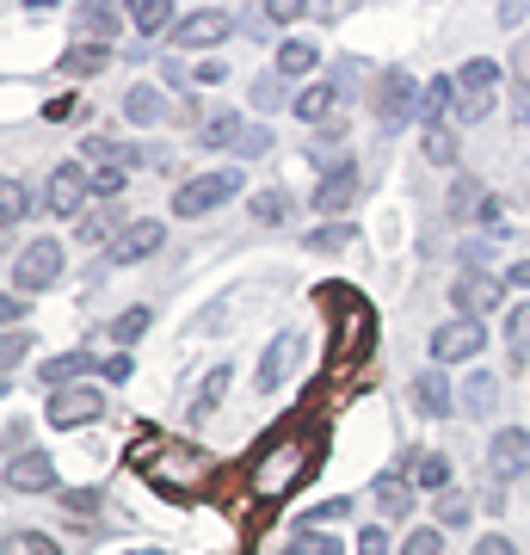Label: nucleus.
<instances>
[{"instance_id": "12", "label": "nucleus", "mask_w": 530, "mask_h": 555, "mask_svg": "<svg viewBox=\"0 0 530 555\" xmlns=\"http://www.w3.org/2000/svg\"><path fill=\"white\" fill-rule=\"evenodd\" d=\"M56 488V456L50 451H20L7 463V494H50Z\"/></svg>"}, {"instance_id": "31", "label": "nucleus", "mask_w": 530, "mask_h": 555, "mask_svg": "<svg viewBox=\"0 0 530 555\" xmlns=\"http://www.w3.org/2000/svg\"><path fill=\"white\" fill-rule=\"evenodd\" d=\"M105 62H112V43H87L80 38L75 50H68V56H62V75H99V68H105Z\"/></svg>"}, {"instance_id": "11", "label": "nucleus", "mask_w": 530, "mask_h": 555, "mask_svg": "<svg viewBox=\"0 0 530 555\" xmlns=\"http://www.w3.org/2000/svg\"><path fill=\"white\" fill-rule=\"evenodd\" d=\"M500 297H506V278H493V272H463V278H456V291H451L456 315H469V321L493 315Z\"/></svg>"}, {"instance_id": "20", "label": "nucleus", "mask_w": 530, "mask_h": 555, "mask_svg": "<svg viewBox=\"0 0 530 555\" xmlns=\"http://www.w3.org/2000/svg\"><path fill=\"white\" fill-rule=\"evenodd\" d=\"M93 371H99V352H56L38 377H43V389H68V383L93 377Z\"/></svg>"}, {"instance_id": "14", "label": "nucleus", "mask_w": 530, "mask_h": 555, "mask_svg": "<svg viewBox=\"0 0 530 555\" xmlns=\"http://www.w3.org/2000/svg\"><path fill=\"white\" fill-rule=\"evenodd\" d=\"M358 192H364V173H358V167H339V173H327L321 185H314L309 204L321 210V217H346V210L358 204Z\"/></svg>"}, {"instance_id": "9", "label": "nucleus", "mask_w": 530, "mask_h": 555, "mask_svg": "<svg viewBox=\"0 0 530 555\" xmlns=\"http://www.w3.org/2000/svg\"><path fill=\"white\" fill-rule=\"evenodd\" d=\"M99 414H105V389H56V396H50V408H43V420H50L56 433L93 426Z\"/></svg>"}, {"instance_id": "17", "label": "nucleus", "mask_w": 530, "mask_h": 555, "mask_svg": "<svg viewBox=\"0 0 530 555\" xmlns=\"http://www.w3.org/2000/svg\"><path fill=\"white\" fill-rule=\"evenodd\" d=\"M371 500H376V513L395 525V518H408V513H413V481L401 476V469H383V476L371 481Z\"/></svg>"}, {"instance_id": "34", "label": "nucleus", "mask_w": 530, "mask_h": 555, "mask_svg": "<svg viewBox=\"0 0 530 555\" xmlns=\"http://www.w3.org/2000/svg\"><path fill=\"white\" fill-rule=\"evenodd\" d=\"M222 396H229V364H217L210 377L197 383V401H192V420H210L222 408Z\"/></svg>"}, {"instance_id": "43", "label": "nucleus", "mask_w": 530, "mask_h": 555, "mask_svg": "<svg viewBox=\"0 0 530 555\" xmlns=\"http://www.w3.org/2000/svg\"><path fill=\"white\" fill-rule=\"evenodd\" d=\"M401 555H444V531H438V525H419V531H408Z\"/></svg>"}, {"instance_id": "5", "label": "nucleus", "mask_w": 530, "mask_h": 555, "mask_svg": "<svg viewBox=\"0 0 530 555\" xmlns=\"http://www.w3.org/2000/svg\"><path fill=\"white\" fill-rule=\"evenodd\" d=\"M481 346H488V327H481V321H469V315H451L432 334V364H438V371H444V364H469Z\"/></svg>"}, {"instance_id": "57", "label": "nucleus", "mask_w": 530, "mask_h": 555, "mask_svg": "<svg viewBox=\"0 0 530 555\" xmlns=\"http://www.w3.org/2000/svg\"><path fill=\"white\" fill-rule=\"evenodd\" d=\"M0 396H7V377H0Z\"/></svg>"}, {"instance_id": "27", "label": "nucleus", "mask_w": 530, "mask_h": 555, "mask_svg": "<svg viewBox=\"0 0 530 555\" xmlns=\"http://www.w3.org/2000/svg\"><path fill=\"white\" fill-rule=\"evenodd\" d=\"M247 210H254V222H259V229H284V222L296 217L290 192H254V198H247Z\"/></svg>"}, {"instance_id": "3", "label": "nucleus", "mask_w": 530, "mask_h": 555, "mask_svg": "<svg viewBox=\"0 0 530 555\" xmlns=\"http://www.w3.org/2000/svg\"><path fill=\"white\" fill-rule=\"evenodd\" d=\"M62 272H68V254H62V241H56V235L25 241L20 259H13V291H20V297H31V291H50Z\"/></svg>"}, {"instance_id": "36", "label": "nucleus", "mask_w": 530, "mask_h": 555, "mask_svg": "<svg viewBox=\"0 0 530 555\" xmlns=\"http://www.w3.org/2000/svg\"><path fill=\"white\" fill-rule=\"evenodd\" d=\"M506 346H512V364H530V302H518L506 315Z\"/></svg>"}, {"instance_id": "28", "label": "nucleus", "mask_w": 530, "mask_h": 555, "mask_svg": "<svg viewBox=\"0 0 530 555\" xmlns=\"http://www.w3.org/2000/svg\"><path fill=\"white\" fill-rule=\"evenodd\" d=\"M130 25H137L142 38H160V31H173V0H137L130 7Z\"/></svg>"}, {"instance_id": "1", "label": "nucleus", "mask_w": 530, "mask_h": 555, "mask_svg": "<svg viewBox=\"0 0 530 555\" xmlns=\"http://www.w3.org/2000/svg\"><path fill=\"white\" fill-rule=\"evenodd\" d=\"M229 198H241V173L235 167H210V173L185 179L173 192V217H210V210H222Z\"/></svg>"}, {"instance_id": "44", "label": "nucleus", "mask_w": 530, "mask_h": 555, "mask_svg": "<svg viewBox=\"0 0 530 555\" xmlns=\"http://www.w3.org/2000/svg\"><path fill=\"white\" fill-rule=\"evenodd\" d=\"M493 247H500V241H463V247H456V259H463V272H488V259H493Z\"/></svg>"}, {"instance_id": "32", "label": "nucleus", "mask_w": 530, "mask_h": 555, "mask_svg": "<svg viewBox=\"0 0 530 555\" xmlns=\"http://www.w3.org/2000/svg\"><path fill=\"white\" fill-rule=\"evenodd\" d=\"M413 488H426V494H444V488H451V456H444V451H419Z\"/></svg>"}, {"instance_id": "29", "label": "nucleus", "mask_w": 530, "mask_h": 555, "mask_svg": "<svg viewBox=\"0 0 530 555\" xmlns=\"http://www.w3.org/2000/svg\"><path fill=\"white\" fill-rule=\"evenodd\" d=\"M296 469H309V456H302V444H284V451H277L272 463L259 469V488H266V494H277V488H284Z\"/></svg>"}, {"instance_id": "4", "label": "nucleus", "mask_w": 530, "mask_h": 555, "mask_svg": "<svg viewBox=\"0 0 530 555\" xmlns=\"http://www.w3.org/2000/svg\"><path fill=\"white\" fill-rule=\"evenodd\" d=\"M87 204H93V179H87V167H80V160H62V167H50L38 210H50V217L68 222V217H87Z\"/></svg>"}, {"instance_id": "48", "label": "nucleus", "mask_w": 530, "mask_h": 555, "mask_svg": "<svg viewBox=\"0 0 530 555\" xmlns=\"http://www.w3.org/2000/svg\"><path fill=\"white\" fill-rule=\"evenodd\" d=\"M235 155H247V160L272 155V130H266V124H259V130H247V137H241V149H235Z\"/></svg>"}, {"instance_id": "30", "label": "nucleus", "mask_w": 530, "mask_h": 555, "mask_svg": "<svg viewBox=\"0 0 530 555\" xmlns=\"http://www.w3.org/2000/svg\"><path fill=\"white\" fill-rule=\"evenodd\" d=\"M31 210H38V198L25 192L20 179H0V229H20Z\"/></svg>"}, {"instance_id": "54", "label": "nucleus", "mask_w": 530, "mask_h": 555, "mask_svg": "<svg viewBox=\"0 0 530 555\" xmlns=\"http://www.w3.org/2000/svg\"><path fill=\"white\" fill-rule=\"evenodd\" d=\"M506 284H512V291H530V259H518V266H506Z\"/></svg>"}, {"instance_id": "46", "label": "nucleus", "mask_w": 530, "mask_h": 555, "mask_svg": "<svg viewBox=\"0 0 530 555\" xmlns=\"http://www.w3.org/2000/svg\"><path fill=\"white\" fill-rule=\"evenodd\" d=\"M25 309H31V297H20V291H13V297H0V334H13V327L25 321Z\"/></svg>"}, {"instance_id": "39", "label": "nucleus", "mask_w": 530, "mask_h": 555, "mask_svg": "<svg viewBox=\"0 0 530 555\" xmlns=\"http://www.w3.org/2000/svg\"><path fill=\"white\" fill-rule=\"evenodd\" d=\"M25 358H31V334H20V327H13V334H0V377H13Z\"/></svg>"}, {"instance_id": "13", "label": "nucleus", "mask_w": 530, "mask_h": 555, "mask_svg": "<svg viewBox=\"0 0 530 555\" xmlns=\"http://www.w3.org/2000/svg\"><path fill=\"white\" fill-rule=\"evenodd\" d=\"M290 112H296V124H314V130L339 124V80H309L290 100Z\"/></svg>"}, {"instance_id": "8", "label": "nucleus", "mask_w": 530, "mask_h": 555, "mask_svg": "<svg viewBox=\"0 0 530 555\" xmlns=\"http://www.w3.org/2000/svg\"><path fill=\"white\" fill-rule=\"evenodd\" d=\"M376 118L389 124V130L419 118V80L401 75V68H389V75L376 80Z\"/></svg>"}, {"instance_id": "16", "label": "nucleus", "mask_w": 530, "mask_h": 555, "mask_svg": "<svg viewBox=\"0 0 530 555\" xmlns=\"http://www.w3.org/2000/svg\"><path fill=\"white\" fill-rule=\"evenodd\" d=\"M296 358H302V339H296V334H277L272 346H266V358H259V377H254V383H259V396H272L277 383L290 377Z\"/></svg>"}, {"instance_id": "45", "label": "nucleus", "mask_w": 530, "mask_h": 555, "mask_svg": "<svg viewBox=\"0 0 530 555\" xmlns=\"http://www.w3.org/2000/svg\"><path fill=\"white\" fill-rule=\"evenodd\" d=\"M254 105H259V112H277V105H284V80H277V75H259V80H254Z\"/></svg>"}, {"instance_id": "35", "label": "nucleus", "mask_w": 530, "mask_h": 555, "mask_svg": "<svg viewBox=\"0 0 530 555\" xmlns=\"http://www.w3.org/2000/svg\"><path fill=\"white\" fill-rule=\"evenodd\" d=\"M419 155L432 160V167H456V130H451V124H426V142H419Z\"/></svg>"}, {"instance_id": "7", "label": "nucleus", "mask_w": 530, "mask_h": 555, "mask_svg": "<svg viewBox=\"0 0 530 555\" xmlns=\"http://www.w3.org/2000/svg\"><path fill=\"white\" fill-rule=\"evenodd\" d=\"M229 31H235V13H222V7H204V13H185V20L167 31V38H173V50H217Z\"/></svg>"}, {"instance_id": "42", "label": "nucleus", "mask_w": 530, "mask_h": 555, "mask_svg": "<svg viewBox=\"0 0 530 555\" xmlns=\"http://www.w3.org/2000/svg\"><path fill=\"white\" fill-rule=\"evenodd\" d=\"M148 334V309H124L118 321H112V346H130V339Z\"/></svg>"}, {"instance_id": "21", "label": "nucleus", "mask_w": 530, "mask_h": 555, "mask_svg": "<svg viewBox=\"0 0 530 555\" xmlns=\"http://www.w3.org/2000/svg\"><path fill=\"white\" fill-rule=\"evenodd\" d=\"M75 25L87 31V43H112L124 31V13L118 7H105V0H87V7L75 13Z\"/></svg>"}, {"instance_id": "6", "label": "nucleus", "mask_w": 530, "mask_h": 555, "mask_svg": "<svg viewBox=\"0 0 530 555\" xmlns=\"http://www.w3.org/2000/svg\"><path fill=\"white\" fill-rule=\"evenodd\" d=\"M488 476L500 481V488H506V481H518V476H530V433H525V426H500V433H493Z\"/></svg>"}, {"instance_id": "41", "label": "nucleus", "mask_w": 530, "mask_h": 555, "mask_svg": "<svg viewBox=\"0 0 530 555\" xmlns=\"http://www.w3.org/2000/svg\"><path fill=\"white\" fill-rule=\"evenodd\" d=\"M284 555H346V543L339 537H321V531H296V543Z\"/></svg>"}, {"instance_id": "22", "label": "nucleus", "mask_w": 530, "mask_h": 555, "mask_svg": "<svg viewBox=\"0 0 530 555\" xmlns=\"http://www.w3.org/2000/svg\"><path fill=\"white\" fill-rule=\"evenodd\" d=\"M451 112H456V75L426 80V87H419V118L426 124H451Z\"/></svg>"}, {"instance_id": "18", "label": "nucleus", "mask_w": 530, "mask_h": 555, "mask_svg": "<svg viewBox=\"0 0 530 555\" xmlns=\"http://www.w3.org/2000/svg\"><path fill=\"white\" fill-rule=\"evenodd\" d=\"M314 68H321V43H309V38H284L277 43V62H272L277 80H309Z\"/></svg>"}, {"instance_id": "10", "label": "nucleus", "mask_w": 530, "mask_h": 555, "mask_svg": "<svg viewBox=\"0 0 530 555\" xmlns=\"http://www.w3.org/2000/svg\"><path fill=\"white\" fill-rule=\"evenodd\" d=\"M160 247H167V229H160L155 217H142V222H124V235L105 247V259H112V266H142V259H155Z\"/></svg>"}, {"instance_id": "33", "label": "nucleus", "mask_w": 530, "mask_h": 555, "mask_svg": "<svg viewBox=\"0 0 530 555\" xmlns=\"http://www.w3.org/2000/svg\"><path fill=\"white\" fill-rule=\"evenodd\" d=\"M80 235H87V241H105V247H112V241L124 235L118 204H99V210H87V217H80Z\"/></svg>"}, {"instance_id": "50", "label": "nucleus", "mask_w": 530, "mask_h": 555, "mask_svg": "<svg viewBox=\"0 0 530 555\" xmlns=\"http://www.w3.org/2000/svg\"><path fill=\"white\" fill-rule=\"evenodd\" d=\"M358 555H389V531L383 525H364L358 531Z\"/></svg>"}, {"instance_id": "25", "label": "nucleus", "mask_w": 530, "mask_h": 555, "mask_svg": "<svg viewBox=\"0 0 530 555\" xmlns=\"http://www.w3.org/2000/svg\"><path fill=\"white\" fill-rule=\"evenodd\" d=\"M456 396H463V414L488 420L493 408H500V377H493V371H475V377L463 383V389H456Z\"/></svg>"}, {"instance_id": "55", "label": "nucleus", "mask_w": 530, "mask_h": 555, "mask_svg": "<svg viewBox=\"0 0 530 555\" xmlns=\"http://www.w3.org/2000/svg\"><path fill=\"white\" fill-rule=\"evenodd\" d=\"M512 118H518V124L530 130V93H525V87H518V100H512Z\"/></svg>"}, {"instance_id": "37", "label": "nucleus", "mask_w": 530, "mask_h": 555, "mask_svg": "<svg viewBox=\"0 0 530 555\" xmlns=\"http://www.w3.org/2000/svg\"><path fill=\"white\" fill-rule=\"evenodd\" d=\"M0 555H62V550L43 531H13V537H0Z\"/></svg>"}, {"instance_id": "24", "label": "nucleus", "mask_w": 530, "mask_h": 555, "mask_svg": "<svg viewBox=\"0 0 530 555\" xmlns=\"http://www.w3.org/2000/svg\"><path fill=\"white\" fill-rule=\"evenodd\" d=\"M309 160L321 167V179H327V173H339V167H352V155H346V124H327V130L314 137Z\"/></svg>"}, {"instance_id": "2", "label": "nucleus", "mask_w": 530, "mask_h": 555, "mask_svg": "<svg viewBox=\"0 0 530 555\" xmlns=\"http://www.w3.org/2000/svg\"><path fill=\"white\" fill-rule=\"evenodd\" d=\"M500 100V62L493 56H475L456 68V118L463 124H481Z\"/></svg>"}, {"instance_id": "56", "label": "nucleus", "mask_w": 530, "mask_h": 555, "mask_svg": "<svg viewBox=\"0 0 530 555\" xmlns=\"http://www.w3.org/2000/svg\"><path fill=\"white\" fill-rule=\"evenodd\" d=\"M130 555H167V550H130Z\"/></svg>"}, {"instance_id": "51", "label": "nucleus", "mask_w": 530, "mask_h": 555, "mask_svg": "<svg viewBox=\"0 0 530 555\" xmlns=\"http://www.w3.org/2000/svg\"><path fill=\"white\" fill-rule=\"evenodd\" d=\"M469 555H518V543H512V537H500V531H488Z\"/></svg>"}, {"instance_id": "49", "label": "nucleus", "mask_w": 530, "mask_h": 555, "mask_svg": "<svg viewBox=\"0 0 530 555\" xmlns=\"http://www.w3.org/2000/svg\"><path fill=\"white\" fill-rule=\"evenodd\" d=\"M259 20H266V25H296V20H302V7H296V0H272ZM259 20H254V25H259Z\"/></svg>"}, {"instance_id": "19", "label": "nucleus", "mask_w": 530, "mask_h": 555, "mask_svg": "<svg viewBox=\"0 0 530 555\" xmlns=\"http://www.w3.org/2000/svg\"><path fill=\"white\" fill-rule=\"evenodd\" d=\"M124 118H130V124H167V118H173V105H167V93H160V87L137 80V87L124 93Z\"/></svg>"}, {"instance_id": "53", "label": "nucleus", "mask_w": 530, "mask_h": 555, "mask_svg": "<svg viewBox=\"0 0 530 555\" xmlns=\"http://www.w3.org/2000/svg\"><path fill=\"white\" fill-rule=\"evenodd\" d=\"M222 75H229V68H222V62H192V80H197V87H217Z\"/></svg>"}, {"instance_id": "23", "label": "nucleus", "mask_w": 530, "mask_h": 555, "mask_svg": "<svg viewBox=\"0 0 530 555\" xmlns=\"http://www.w3.org/2000/svg\"><path fill=\"white\" fill-rule=\"evenodd\" d=\"M444 204H451V222H475V217H481V204H488V185H481L475 173H456L451 179V198H444Z\"/></svg>"}, {"instance_id": "38", "label": "nucleus", "mask_w": 530, "mask_h": 555, "mask_svg": "<svg viewBox=\"0 0 530 555\" xmlns=\"http://www.w3.org/2000/svg\"><path fill=\"white\" fill-rule=\"evenodd\" d=\"M302 247H309V254H339V247H352V222H327V229H314Z\"/></svg>"}, {"instance_id": "26", "label": "nucleus", "mask_w": 530, "mask_h": 555, "mask_svg": "<svg viewBox=\"0 0 530 555\" xmlns=\"http://www.w3.org/2000/svg\"><path fill=\"white\" fill-rule=\"evenodd\" d=\"M241 137H247L241 112H217V118L197 124V142H204V149H241Z\"/></svg>"}, {"instance_id": "52", "label": "nucleus", "mask_w": 530, "mask_h": 555, "mask_svg": "<svg viewBox=\"0 0 530 555\" xmlns=\"http://www.w3.org/2000/svg\"><path fill=\"white\" fill-rule=\"evenodd\" d=\"M512 75H518V87L530 93V38H518V50H512Z\"/></svg>"}, {"instance_id": "47", "label": "nucleus", "mask_w": 530, "mask_h": 555, "mask_svg": "<svg viewBox=\"0 0 530 555\" xmlns=\"http://www.w3.org/2000/svg\"><path fill=\"white\" fill-rule=\"evenodd\" d=\"M327 518H352V494L327 500V506H314V513H302V531H309V525H327Z\"/></svg>"}, {"instance_id": "15", "label": "nucleus", "mask_w": 530, "mask_h": 555, "mask_svg": "<svg viewBox=\"0 0 530 555\" xmlns=\"http://www.w3.org/2000/svg\"><path fill=\"white\" fill-rule=\"evenodd\" d=\"M413 408H419L426 420H451L463 401H456L451 377H444V371L432 364V371H419V377H413Z\"/></svg>"}, {"instance_id": "40", "label": "nucleus", "mask_w": 530, "mask_h": 555, "mask_svg": "<svg viewBox=\"0 0 530 555\" xmlns=\"http://www.w3.org/2000/svg\"><path fill=\"white\" fill-rule=\"evenodd\" d=\"M475 518V506L463 494H438V531H463Z\"/></svg>"}, {"instance_id": "58", "label": "nucleus", "mask_w": 530, "mask_h": 555, "mask_svg": "<svg viewBox=\"0 0 530 555\" xmlns=\"http://www.w3.org/2000/svg\"><path fill=\"white\" fill-rule=\"evenodd\" d=\"M525 481H530V476H525Z\"/></svg>"}]
</instances>
